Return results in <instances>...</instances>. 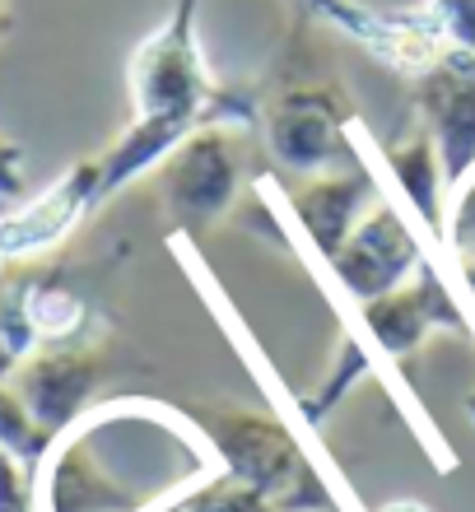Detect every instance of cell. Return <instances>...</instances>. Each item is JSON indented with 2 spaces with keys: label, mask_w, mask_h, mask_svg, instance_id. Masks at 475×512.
Masks as SVG:
<instances>
[{
  "label": "cell",
  "mask_w": 475,
  "mask_h": 512,
  "mask_svg": "<svg viewBox=\"0 0 475 512\" xmlns=\"http://www.w3.org/2000/svg\"><path fill=\"white\" fill-rule=\"evenodd\" d=\"M289 14L326 24L340 38L359 42L368 56L378 52L382 28H387V10H373V5H359V0H289Z\"/></svg>",
  "instance_id": "4fadbf2b"
},
{
  "label": "cell",
  "mask_w": 475,
  "mask_h": 512,
  "mask_svg": "<svg viewBox=\"0 0 475 512\" xmlns=\"http://www.w3.org/2000/svg\"><path fill=\"white\" fill-rule=\"evenodd\" d=\"M378 512H429L424 503H415V499H392V503H382Z\"/></svg>",
  "instance_id": "e0dca14e"
},
{
  "label": "cell",
  "mask_w": 475,
  "mask_h": 512,
  "mask_svg": "<svg viewBox=\"0 0 475 512\" xmlns=\"http://www.w3.org/2000/svg\"><path fill=\"white\" fill-rule=\"evenodd\" d=\"M201 0H173L126 61L131 122L94 154L103 201L159 168L191 131L215 122L257 126V84H219L201 52Z\"/></svg>",
  "instance_id": "6da1fadb"
},
{
  "label": "cell",
  "mask_w": 475,
  "mask_h": 512,
  "mask_svg": "<svg viewBox=\"0 0 475 512\" xmlns=\"http://www.w3.org/2000/svg\"><path fill=\"white\" fill-rule=\"evenodd\" d=\"M359 317H364V331L373 336V345L387 359H410L429 340V331H438V326L466 336L462 308L448 294V284H443V275L434 270L429 256H424V266L401 289L373 298V303H359Z\"/></svg>",
  "instance_id": "9c48e42d"
},
{
  "label": "cell",
  "mask_w": 475,
  "mask_h": 512,
  "mask_svg": "<svg viewBox=\"0 0 475 512\" xmlns=\"http://www.w3.org/2000/svg\"><path fill=\"white\" fill-rule=\"evenodd\" d=\"M326 266L359 303H373V298L401 289L424 266V247L415 238V229L406 224V215L378 196L373 210L354 224V233L340 243V252Z\"/></svg>",
  "instance_id": "52a82bcc"
},
{
  "label": "cell",
  "mask_w": 475,
  "mask_h": 512,
  "mask_svg": "<svg viewBox=\"0 0 475 512\" xmlns=\"http://www.w3.org/2000/svg\"><path fill=\"white\" fill-rule=\"evenodd\" d=\"M187 419L196 424L201 443L224 461V471L266 494L275 512H359L326 489L280 419L243 405H187Z\"/></svg>",
  "instance_id": "3957f363"
},
{
  "label": "cell",
  "mask_w": 475,
  "mask_h": 512,
  "mask_svg": "<svg viewBox=\"0 0 475 512\" xmlns=\"http://www.w3.org/2000/svg\"><path fill=\"white\" fill-rule=\"evenodd\" d=\"M313 19L289 14V38L271 61L266 80L257 84V131L261 145L280 168L299 177L331 173L345 163H359L354 154V103L345 84L322 66L317 47L308 42Z\"/></svg>",
  "instance_id": "7a4b0ae2"
},
{
  "label": "cell",
  "mask_w": 475,
  "mask_h": 512,
  "mask_svg": "<svg viewBox=\"0 0 475 512\" xmlns=\"http://www.w3.org/2000/svg\"><path fill=\"white\" fill-rule=\"evenodd\" d=\"M382 159H387V173L396 177V187H401V196H406L410 205H415V215H420V224L429 233H434L438 243H443V224H448V210H443V201H448V177H443V159H438L434 140H429V131H424L415 117H410L401 131L382 145Z\"/></svg>",
  "instance_id": "8fae6325"
},
{
  "label": "cell",
  "mask_w": 475,
  "mask_h": 512,
  "mask_svg": "<svg viewBox=\"0 0 475 512\" xmlns=\"http://www.w3.org/2000/svg\"><path fill=\"white\" fill-rule=\"evenodd\" d=\"M103 187H98V163L94 154L80 163H70L42 196H24L0 215V256L5 261H28L61 247L84 219L103 210Z\"/></svg>",
  "instance_id": "ba28073f"
},
{
  "label": "cell",
  "mask_w": 475,
  "mask_h": 512,
  "mask_svg": "<svg viewBox=\"0 0 475 512\" xmlns=\"http://www.w3.org/2000/svg\"><path fill=\"white\" fill-rule=\"evenodd\" d=\"M5 24H10V5L0 0V33H5Z\"/></svg>",
  "instance_id": "ac0fdd59"
},
{
  "label": "cell",
  "mask_w": 475,
  "mask_h": 512,
  "mask_svg": "<svg viewBox=\"0 0 475 512\" xmlns=\"http://www.w3.org/2000/svg\"><path fill=\"white\" fill-rule=\"evenodd\" d=\"M443 247H448L452 266L462 275L466 298L475 303V173L452 191V210H448V224H443Z\"/></svg>",
  "instance_id": "5bb4252c"
},
{
  "label": "cell",
  "mask_w": 475,
  "mask_h": 512,
  "mask_svg": "<svg viewBox=\"0 0 475 512\" xmlns=\"http://www.w3.org/2000/svg\"><path fill=\"white\" fill-rule=\"evenodd\" d=\"M150 512H275L266 503V494H257L252 485H243L238 475L219 471V475H205L196 485H182L173 489L168 499H159Z\"/></svg>",
  "instance_id": "7c38bea8"
},
{
  "label": "cell",
  "mask_w": 475,
  "mask_h": 512,
  "mask_svg": "<svg viewBox=\"0 0 475 512\" xmlns=\"http://www.w3.org/2000/svg\"><path fill=\"white\" fill-rule=\"evenodd\" d=\"M103 382V340L98 345H52V350H33L24 359H14L5 373V387L24 401L47 438L75 429V419L84 415V405Z\"/></svg>",
  "instance_id": "5b68a950"
},
{
  "label": "cell",
  "mask_w": 475,
  "mask_h": 512,
  "mask_svg": "<svg viewBox=\"0 0 475 512\" xmlns=\"http://www.w3.org/2000/svg\"><path fill=\"white\" fill-rule=\"evenodd\" d=\"M243 131H252V126H201L159 163L163 210L182 233H205L238 201L247 177Z\"/></svg>",
  "instance_id": "277c9868"
},
{
  "label": "cell",
  "mask_w": 475,
  "mask_h": 512,
  "mask_svg": "<svg viewBox=\"0 0 475 512\" xmlns=\"http://www.w3.org/2000/svg\"><path fill=\"white\" fill-rule=\"evenodd\" d=\"M415 122L429 131L448 191H457L475 173V56L443 52L434 66L410 80Z\"/></svg>",
  "instance_id": "8992f818"
},
{
  "label": "cell",
  "mask_w": 475,
  "mask_h": 512,
  "mask_svg": "<svg viewBox=\"0 0 475 512\" xmlns=\"http://www.w3.org/2000/svg\"><path fill=\"white\" fill-rule=\"evenodd\" d=\"M424 5L438 19V28H443L448 52L475 56V0H424Z\"/></svg>",
  "instance_id": "9a60e30c"
},
{
  "label": "cell",
  "mask_w": 475,
  "mask_h": 512,
  "mask_svg": "<svg viewBox=\"0 0 475 512\" xmlns=\"http://www.w3.org/2000/svg\"><path fill=\"white\" fill-rule=\"evenodd\" d=\"M466 405H471V419H475V396H471V401H466Z\"/></svg>",
  "instance_id": "d6986e66"
},
{
  "label": "cell",
  "mask_w": 475,
  "mask_h": 512,
  "mask_svg": "<svg viewBox=\"0 0 475 512\" xmlns=\"http://www.w3.org/2000/svg\"><path fill=\"white\" fill-rule=\"evenodd\" d=\"M373 201H378V187H373V173H368L364 163H345V168H331V173H313L289 191V210H294L299 229L308 233V243L317 247L322 261H331L340 252V243L373 210Z\"/></svg>",
  "instance_id": "30bf717a"
},
{
  "label": "cell",
  "mask_w": 475,
  "mask_h": 512,
  "mask_svg": "<svg viewBox=\"0 0 475 512\" xmlns=\"http://www.w3.org/2000/svg\"><path fill=\"white\" fill-rule=\"evenodd\" d=\"M5 266H10V261H5V256H0V270H5Z\"/></svg>",
  "instance_id": "ffe728a7"
},
{
  "label": "cell",
  "mask_w": 475,
  "mask_h": 512,
  "mask_svg": "<svg viewBox=\"0 0 475 512\" xmlns=\"http://www.w3.org/2000/svg\"><path fill=\"white\" fill-rule=\"evenodd\" d=\"M24 201V145L0 135V215Z\"/></svg>",
  "instance_id": "2e32d148"
}]
</instances>
